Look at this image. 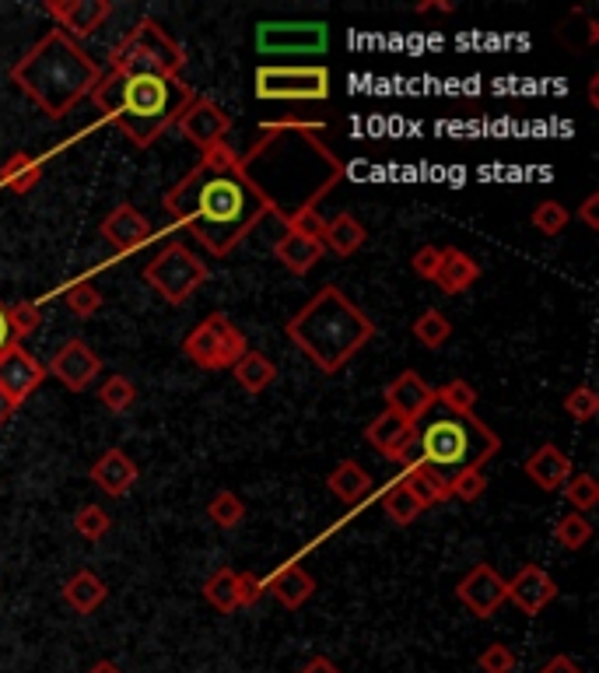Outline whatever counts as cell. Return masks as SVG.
I'll return each mask as SVG.
<instances>
[{
  "label": "cell",
  "mask_w": 599,
  "mask_h": 673,
  "mask_svg": "<svg viewBox=\"0 0 599 673\" xmlns=\"http://www.w3.org/2000/svg\"><path fill=\"white\" fill-rule=\"evenodd\" d=\"M162 204L168 218L186 225L218 260H225L263 218L274 215L270 200L246 176L242 155L228 144L204 151Z\"/></svg>",
  "instance_id": "obj_1"
},
{
  "label": "cell",
  "mask_w": 599,
  "mask_h": 673,
  "mask_svg": "<svg viewBox=\"0 0 599 673\" xmlns=\"http://www.w3.org/2000/svg\"><path fill=\"white\" fill-rule=\"evenodd\" d=\"M193 95L197 91L183 78H168L154 67H109L88 99L133 148H151L176 127Z\"/></svg>",
  "instance_id": "obj_2"
},
{
  "label": "cell",
  "mask_w": 599,
  "mask_h": 673,
  "mask_svg": "<svg viewBox=\"0 0 599 673\" xmlns=\"http://www.w3.org/2000/svg\"><path fill=\"white\" fill-rule=\"evenodd\" d=\"M102 78L95 56L61 29H50L22 61L11 67V85L22 88L50 120H64L77 102H85Z\"/></svg>",
  "instance_id": "obj_3"
},
{
  "label": "cell",
  "mask_w": 599,
  "mask_h": 673,
  "mask_svg": "<svg viewBox=\"0 0 599 673\" xmlns=\"http://www.w3.org/2000/svg\"><path fill=\"white\" fill-rule=\"evenodd\" d=\"M284 334L319 372L337 376L364 344L375 337V323L347 298L337 284H323L302 310L284 323Z\"/></svg>",
  "instance_id": "obj_4"
},
{
  "label": "cell",
  "mask_w": 599,
  "mask_h": 673,
  "mask_svg": "<svg viewBox=\"0 0 599 673\" xmlns=\"http://www.w3.org/2000/svg\"><path fill=\"white\" fill-rule=\"evenodd\" d=\"M424 425L417 428L414 438V464L432 470L449 485L453 477L462 470L484 467L488 459L501 453V438L484 425V421L473 417H459L449 411H428L421 417Z\"/></svg>",
  "instance_id": "obj_5"
},
{
  "label": "cell",
  "mask_w": 599,
  "mask_h": 673,
  "mask_svg": "<svg viewBox=\"0 0 599 673\" xmlns=\"http://www.w3.org/2000/svg\"><path fill=\"white\" fill-rule=\"evenodd\" d=\"M109 67H154L168 78H179L186 67V50L159 22L144 18L109 50Z\"/></svg>",
  "instance_id": "obj_6"
},
{
  "label": "cell",
  "mask_w": 599,
  "mask_h": 673,
  "mask_svg": "<svg viewBox=\"0 0 599 673\" xmlns=\"http://www.w3.org/2000/svg\"><path fill=\"white\" fill-rule=\"evenodd\" d=\"M249 351V340L225 313H210L183 337V355L204 372L231 369Z\"/></svg>",
  "instance_id": "obj_7"
},
{
  "label": "cell",
  "mask_w": 599,
  "mask_h": 673,
  "mask_svg": "<svg viewBox=\"0 0 599 673\" xmlns=\"http://www.w3.org/2000/svg\"><path fill=\"white\" fill-rule=\"evenodd\" d=\"M210 278L207 263L186 249L183 242H168L162 253H154L151 263L144 267V281L154 287L168 305H183L193 298V292Z\"/></svg>",
  "instance_id": "obj_8"
},
{
  "label": "cell",
  "mask_w": 599,
  "mask_h": 673,
  "mask_svg": "<svg viewBox=\"0 0 599 673\" xmlns=\"http://www.w3.org/2000/svg\"><path fill=\"white\" fill-rule=\"evenodd\" d=\"M257 99L263 102H326L330 99V70L319 64L308 67H260Z\"/></svg>",
  "instance_id": "obj_9"
},
{
  "label": "cell",
  "mask_w": 599,
  "mask_h": 673,
  "mask_svg": "<svg viewBox=\"0 0 599 673\" xmlns=\"http://www.w3.org/2000/svg\"><path fill=\"white\" fill-rule=\"evenodd\" d=\"M330 46V29L323 22H266L257 29V50L266 56H316Z\"/></svg>",
  "instance_id": "obj_10"
},
{
  "label": "cell",
  "mask_w": 599,
  "mask_h": 673,
  "mask_svg": "<svg viewBox=\"0 0 599 673\" xmlns=\"http://www.w3.org/2000/svg\"><path fill=\"white\" fill-rule=\"evenodd\" d=\"M456 600L467 607L473 618L488 621V618H494V614L509 604V583L501 579V572H498L494 565L480 562V565H473V568L459 579Z\"/></svg>",
  "instance_id": "obj_11"
},
{
  "label": "cell",
  "mask_w": 599,
  "mask_h": 673,
  "mask_svg": "<svg viewBox=\"0 0 599 673\" xmlns=\"http://www.w3.org/2000/svg\"><path fill=\"white\" fill-rule=\"evenodd\" d=\"M176 127L193 148H200V155H204V151L225 144L228 130H231V117L218 102L204 99V95H193V102L183 109V117L176 120Z\"/></svg>",
  "instance_id": "obj_12"
},
{
  "label": "cell",
  "mask_w": 599,
  "mask_h": 673,
  "mask_svg": "<svg viewBox=\"0 0 599 673\" xmlns=\"http://www.w3.org/2000/svg\"><path fill=\"white\" fill-rule=\"evenodd\" d=\"M414 438H417L414 421L400 417L393 411H382L375 421H369V428H364V442H369L372 449H379L390 464H403V470L414 464Z\"/></svg>",
  "instance_id": "obj_13"
},
{
  "label": "cell",
  "mask_w": 599,
  "mask_h": 673,
  "mask_svg": "<svg viewBox=\"0 0 599 673\" xmlns=\"http://www.w3.org/2000/svg\"><path fill=\"white\" fill-rule=\"evenodd\" d=\"M99 372H102V358L95 355L81 337H74V340L61 344V348H56V355L50 358V365H46V376L61 379L70 393L88 390Z\"/></svg>",
  "instance_id": "obj_14"
},
{
  "label": "cell",
  "mask_w": 599,
  "mask_h": 673,
  "mask_svg": "<svg viewBox=\"0 0 599 673\" xmlns=\"http://www.w3.org/2000/svg\"><path fill=\"white\" fill-rule=\"evenodd\" d=\"M43 11L53 18L56 29L77 43L106 25V18L112 14V0H46Z\"/></svg>",
  "instance_id": "obj_15"
},
{
  "label": "cell",
  "mask_w": 599,
  "mask_h": 673,
  "mask_svg": "<svg viewBox=\"0 0 599 673\" xmlns=\"http://www.w3.org/2000/svg\"><path fill=\"white\" fill-rule=\"evenodd\" d=\"M46 379V365H39L22 344H11L8 351H0V390H4L18 408L43 387Z\"/></svg>",
  "instance_id": "obj_16"
},
{
  "label": "cell",
  "mask_w": 599,
  "mask_h": 673,
  "mask_svg": "<svg viewBox=\"0 0 599 673\" xmlns=\"http://www.w3.org/2000/svg\"><path fill=\"white\" fill-rule=\"evenodd\" d=\"M432 408H435V387L432 382H424L421 372H414V369L400 372L390 387H385V411L407 417V421H414V425Z\"/></svg>",
  "instance_id": "obj_17"
},
{
  "label": "cell",
  "mask_w": 599,
  "mask_h": 673,
  "mask_svg": "<svg viewBox=\"0 0 599 673\" xmlns=\"http://www.w3.org/2000/svg\"><path fill=\"white\" fill-rule=\"evenodd\" d=\"M557 583L554 575L544 572L540 565H523L515 572V579H509V600L526 614V618H536L544 614V607H551L557 600Z\"/></svg>",
  "instance_id": "obj_18"
},
{
  "label": "cell",
  "mask_w": 599,
  "mask_h": 673,
  "mask_svg": "<svg viewBox=\"0 0 599 673\" xmlns=\"http://www.w3.org/2000/svg\"><path fill=\"white\" fill-rule=\"evenodd\" d=\"M99 232H102V239L112 249L130 253V249H138V246H144L151 239V225H148V218L133 204H120V207H112L109 215L102 218Z\"/></svg>",
  "instance_id": "obj_19"
},
{
  "label": "cell",
  "mask_w": 599,
  "mask_h": 673,
  "mask_svg": "<svg viewBox=\"0 0 599 673\" xmlns=\"http://www.w3.org/2000/svg\"><path fill=\"white\" fill-rule=\"evenodd\" d=\"M523 470L540 491H562L571 477V456L565 449H557L554 442H544V446L530 453Z\"/></svg>",
  "instance_id": "obj_20"
},
{
  "label": "cell",
  "mask_w": 599,
  "mask_h": 673,
  "mask_svg": "<svg viewBox=\"0 0 599 673\" xmlns=\"http://www.w3.org/2000/svg\"><path fill=\"white\" fill-rule=\"evenodd\" d=\"M88 477H91L95 485H99L109 498H123L127 491H133V485H138L141 470H138V464H133V459H130L123 449H106V453L91 464Z\"/></svg>",
  "instance_id": "obj_21"
},
{
  "label": "cell",
  "mask_w": 599,
  "mask_h": 673,
  "mask_svg": "<svg viewBox=\"0 0 599 673\" xmlns=\"http://www.w3.org/2000/svg\"><path fill=\"white\" fill-rule=\"evenodd\" d=\"M266 589L274 593V600L287 610H298L305 607L308 600H313V593H316V579L308 575L302 565H281L274 575L266 579Z\"/></svg>",
  "instance_id": "obj_22"
},
{
  "label": "cell",
  "mask_w": 599,
  "mask_h": 673,
  "mask_svg": "<svg viewBox=\"0 0 599 673\" xmlns=\"http://www.w3.org/2000/svg\"><path fill=\"white\" fill-rule=\"evenodd\" d=\"M477 278H480V267H477V260L470 253H462V249H456V246L442 249V267H438V274H435V284H438L442 295L470 292Z\"/></svg>",
  "instance_id": "obj_23"
},
{
  "label": "cell",
  "mask_w": 599,
  "mask_h": 673,
  "mask_svg": "<svg viewBox=\"0 0 599 673\" xmlns=\"http://www.w3.org/2000/svg\"><path fill=\"white\" fill-rule=\"evenodd\" d=\"M109 600V586L102 575H95L91 568L74 572L64 583V604L77 614H95Z\"/></svg>",
  "instance_id": "obj_24"
},
{
  "label": "cell",
  "mask_w": 599,
  "mask_h": 673,
  "mask_svg": "<svg viewBox=\"0 0 599 673\" xmlns=\"http://www.w3.org/2000/svg\"><path fill=\"white\" fill-rule=\"evenodd\" d=\"M326 253L323 249V242H316V239H305V236H298V232H292V228H284V236L274 242V257L287 267V271L292 274H308L313 271V267L319 263V257Z\"/></svg>",
  "instance_id": "obj_25"
},
{
  "label": "cell",
  "mask_w": 599,
  "mask_h": 673,
  "mask_svg": "<svg viewBox=\"0 0 599 673\" xmlns=\"http://www.w3.org/2000/svg\"><path fill=\"white\" fill-rule=\"evenodd\" d=\"M364 242H369V232H364V225L355 215H347V210L337 218H330L323 228V249H330V253L340 260L355 257Z\"/></svg>",
  "instance_id": "obj_26"
},
{
  "label": "cell",
  "mask_w": 599,
  "mask_h": 673,
  "mask_svg": "<svg viewBox=\"0 0 599 673\" xmlns=\"http://www.w3.org/2000/svg\"><path fill=\"white\" fill-rule=\"evenodd\" d=\"M231 372H236V382L246 390V393H263L277 382V365L270 361L263 351H246L236 365H231Z\"/></svg>",
  "instance_id": "obj_27"
},
{
  "label": "cell",
  "mask_w": 599,
  "mask_h": 673,
  "mask_svg": "<svg viewBox=\"0 0 599 673\" xmlns=\"http://www.w3.org/2000/svg\"><path fill=\"white\" fill-rule=\"evenodd\" d=\"M43 183V162L32 159L29 151H14V155L0 165V186L11 194H32Z\"/></svg>",
  "instance_id": "obj_28"
},
{
  "label": "cell",
  "mask_w": 599,
  "mask_h": 673,
  "mask_svg": "<svg viewBox=\"0 0 599 673\" xmlns=\"http://www.w3.org/2000/svg\"><path fill=\"white\" fill-rule=\"evenodd\" d=\"M326 485H330V491L340 498V502H358V498L369 495L372 477L358 459H340V464L330 470V477H326Z\"/></svg>",
  "instance_id": "obj_29"
},
{
  "label": "cell",
  "mask_w": 599,
  "mask_h": 673,
  "mask_svg": "<svg viewBox=\"0 0 599 673\" xmlns=\"http://www.w3.org/2000/svg\"><path fill=\"white\" fill-rule=\"evenodd\" d=\"M204 600L218 614H236L239 610V572L221 565L210 579L204 583Z\"/></svg>",
  "instance_id": "obj_30"
},
{
  "label": "cell",
  "mask_w": 599,
  "mask_h": 673,
  "mask_svg": "<svg viewBox=\"0 0 599 673\" xmlns=\"http://www.w3.org/2000/svg\"><path fill=\"white\" fill-rule=\"evenodd\" d=\"M403 485L411 488V495L421 502V509H432V506H442L449 502V485L442 477H435L432 470H424L417 464H411L403 470Z\"/></svg>",
  "instance_id": "obj_31"
},
{
  "label": "cell",
  "mask_w": 599,
  "mask_h": 673,
  "mask_svg": "<svg viewBox=\"0 0 599 673\" xmlns=\"http://www.w3.org/2000/svg\"><path fill=\"white\" fill-rule=\"evenodd\" d=\"M411 334L417 337L421 348H428V351H438V348H446V340L453 337V323L446 313H438V310H424L414 323H411Z\"/></svg>",
  "instance_id": "obj_32"
},
{
  "label": "cell",
  "mask_w": 599,
  "mask_h": 673,
  "mask_svg": "<svg viewBox=\"0 0 599 673\" xmlns=\"http://www.w3.org/2000/svg\"><path fill=\"white\" fill-rule=\"evenodd\" d=\"M382 509H385V515H390L396 527H411L414 519L424 512L421 502L411 495V488L403 485V477H396L393 485L385 488V495H382Z\"/></svg>",
  "instance_id": "obj_33"
},
{
  "label": "cell",
  "mask_w": 599,
  "mask_h": 673,
  "mask_svg": "<svg viewBox=\"0 0 599 673\" xmlns=\"http://www.w3.org/2000/svg\"><path fill=\"white\" fill-rule=\"evenodd\" d=\"M477 400H480V393L470 387L467 379H449L446 387L435 390L438 408L449 411V414H459V417H473L477 414Z\"/></svg>",
  "instance_id": "obj_34"
},
{
  "label": "cell",
  "mask_w": 599,
  "mask_h": 673,
  "mask_svg": "<svg viewBox=\"0 0 599 673\" xmlns=\"http://www.w3.org/2000/svg\"><path fill=\"white\" fill-rule=\"evenodd\" d=\"M554 541L562 544L565 551H582L589 541H592V523L586 515L578 512H568L554 523Z\"/></svg>",
  "instance_id": "obj_35"
},
{
  "label": "cell",
  "mask_w": 599,
  "mask_h": 673,
  "mask_svg": "<svg viewBox=\"0 0 599 673\" xmlns=\"http://www.w3.org/2000/svg\"><path fill=\"white\" fill-rule=\"evenodd\" d=\"M207 519L215 527H221V530H231V527H239L242 519H246V502L236 491H218L215 498H210V506H207Z\"/></svg>",
  "instance_id": "obj_36"
},
{
  "label": "cell",
  "mask_w": 599,
  "mask_h": 673,
  "mask_svg": "<svg viewBox=\"0 0 599 673\" xmlns=\"http://www.w3.org/2000/svg\"><path fill=\"white\" fill-rule=\"evenodd\" d=\"M99 400H102L106 411L127 414L133 403H138V387H133L127 376H109V379L102 382V390H99Z\"/></svg>",
  "instance_id": "obj_37"
},
{
  "label": "cell",
  "mask_w": 599,
  "mask_h": 673,
  "mask_svg": "<svg viewBox=\"0 0 599 673\" xmlns=\"http://www.w3.org/2000/svg\"><path fill=\"white\" fill-rule=\"evenodd\" d=\"M565 502H568L571 512H578V515H586L589 509H596V506H599V485H596V477H592V474H575V477H568Z\"/></svg>",
  "instance_id": "obj_38"
},
{
  "label": "cell",
  "mask_w": 599,
  "mask_h": 673,
  "mask_svg": "<svg viewBox=\"0 0 599 673\" xmlns=\"http://www.w3.org/2000/svg\"><path fill=\"white\" fill-rule=\"evenodd\" d=\"M533 228L540 236H562L565 232V225L571 221V215H568V207L562 204V200H544V204H536L533 207Z\"/></svg>",
  "instance_id": "obj_39"
},
{
  "label": "cell",
  "mask_w": 599,
  "mask_h": 673,
  "mask_svg": "<svg viewBox=\"0 0 599 673\" xmlns=\"http://www.w3.org/2000/svg\"><path fill=\"white\" fill-rule=\"evenodd\" d=\"M109 527H112V519L102 506H81L74 512V533H81V541H88V544L102 541Z\"/></svg>",
  "instance_id": "obj_40"
},
{
  "label": "cell",
  "mask_w": 599,
  "mask_h": 673,
  "mask_svg": "<svg viewBox=\"0 0 599 673\" xmlns=\"http://www.w3.org/2000/svg\"><path fill=\"white\" fill-rule=\"evenodd\" d=\"M64 302H67V310H70L77 319H91L95 313L102 310V292H99V287H95L91 281H77L70 292L64 295Z\"/></svg>",
  "instance_id": "obj_41"
},
{
  "label": "cell",
  "mask_w": 599,
  "mask_h": 673,
  "mask_svg": "<svg viewBox=\"0 0 599 673\" xmlns=\"http://www.w3.org/2000/svg\"><path fill=\"white\" fill-rule=\"evenodd\" d=\"M8 323H11L14 340L32 337L39 326H43V310H39L35 302H18V305H11V310H8Z\"/></svg>",
  "instance_id": "obj_42"
},
{
  "label": "cell",
  "mask_w": 599,
  "mask_h": 673,
  "mask_svg": "<svg viewBox=\"0 0 599 673\" xmlns=\"http://www.w3.org/2000/svg\"><path fill=\"white\" fill-rule=\"evenodd\" d=\"M565 414L571 417V421H592L596 414H599V393L592 390V387H575L568 397H565Z\"/></svg>",
  "instance_id": "obj_43"
},
{
  "label": "cell",
  "mask_w": 599,
  "mask_h": 673,
  "mask_svg": "<svg viewBox=\"0 0 599 673\" xmlns=\"http://www.w3.org/2000/svg\"><path fill=\"white\" fill-rule=\"evenodd\" d=\"M488 491V477L480 467L473 470H462L459 477L449 480V498H459V502H477L480 495Z\"/></svg>",
  "instance_id": "obj_44"
},
{
  "label": "cell",
  "mask_w": 599,
  "mask_h": 673,
  "mask_svg": "<svg viewBox=\"0 0 599 673\" xmlns=\"http://www.w3.org/2000/svg\"><path fill=\"white\" fill-rule=\"evenodd\" d=\"M477 666H480V673H512L515 670V652L505 642H491L477 656Z\"/></svg>",
  "instance_id": "obj_45"
},
{
  "label": "cell",
  "mask_w": 599,
  "mask_h": 673,
  "mask_svg": "<svg viewBox=\"0 0 599 673\" xmlns=\"http://www.w3.org/2000/svg\"><path fill=\"white\" fill-rule=\"evenodd\" d=\"M287 228H292V232H298V236H305V239L323 242L326 218L319 215V207H302V210H295L292 218H287Z\"/></svg>",
  "instance_id": "obj_46"
},
{
  "label": "cell",
  "mask_w": 599,
  "mask_h": 673,
  "mask_svg": "<svg viewBox=\"0 0 599 673\" xmlns=\"http://www.w3.org/2000/svg\"><path fill=\"white\" fill-rule=\"evenodd\" d=\"M438 267H442V249L438 246H421L414 260H411V271L424 281H435L438 274Z\"/></svg>",
  "instance_id": "obj_47"
},
{
  "label": "cell",
  "mask_w": 599,
  "mask_h": 673,
  "mask_svg": "<svg viewBox=\"0 0 599 673\" xmlns=\"http://www.w3.org/2000/svg\"><path fill=\"white\" fill-rule=\"evenodd\" d=\"M266 593V583L257 572H239V610L242 607H257L260 596Z\"/></svg>",
  "instance_id": "obj_48"
},
{
  "label": "cell",
  "mask_w": 599,
  "mask_h": 673,
  "mask_svg": "<svg viewBox=\"0 0 599 673\" xmlns=\"http://www.w3.org/2000/svg\"><path fill=\"white\" fill-rule=\"evenodd\" d=\"M536 673H586L582 666H578L571 656H565V652H557V656H551L544 666H540Z\"/></svg>",
  "instance_id": "obj_49"
},
{
  "label": "cell",
  "mask_w": 599,
  "mask_h": 673,
  "mask_svg": "<svg viewBox=\"0 0 599 673\" xmlns=\"http://www.w3.org/2000/svg\"><path fill=\"white\" fill-rule=\"evenodd\" d=\"M578 218H582L586 228H592V232L599 228V197H596V194H589V197L582 200V207H578Z\"/></svg>",
  "instance_id": "obj_50"
},
{
  "label": "cell",
  "mask_w": 599,
  "mask_h": 673,
  "mask_svg": "<svg viewBox=\"0 0 599 673\" xmlns=\"http://www.w3.org/2000/svg\"><path fill=\"white\" fill-rule=\"evenodd\" d=\"M11 344H18V340H14V334H11V323H8V305L0 302V351H8Z\"/></svg>",
  "instance_id": "obj_51"
},
{
  "label": "cell",
  "mask_w": 599,
  "mask_h": 673,
  "mask_svg": "<svg viewBox=\"0 0 599 673\" xmlns=\"http://www.w3.org/2000/svg\"><path fill=\"white\" fill-rule=\"evenodd\" d=\"M456 4H449V0H424V4H417V14H453Z\"/></svg>",
  "instance_id": "obj_52"
},
{
  "label": "cell",
  "mask_w": 599,
  "mask_h": 673,
  "mask_svg": "<svg viewBox=\"0 0 599 673\" xmlns=\"http://www.w3.org/2000/svg\"><path fill=\"white\" fill-rule=\"evenodd\" d=\"M14 411H18V403H14L4 390H0V428H4L8 421L14 417Z\"/></svg>",
  "instance_id": "obj_53"
},
{
  "label": "cell",
  "mask_w": 599,
  "mask_h": 673,
  "mask_svg": "<svg viewBox=\"0 0 599 673\" xmlns=\"http://www.w3.org/2000/svg\"><path fill=\"white\" fill-rule=\"evenodd\" d=\"M302 673H340L330 660H326V656H316V660H308L305 663V670Z\"/></svg>",
  "instance_id": "obj_54"
},
{
  "label": "cell",
  "mask_w": 599,
  "mask_h": 673,
  "mask_svg": "<svg viewBox=\"0 0 599 673\" xmlns=\"http://www.w3.org/2000/svg\"><path fill=\"white\" fill-rule=\"evenodd\" d=\"M88 673H123V670H120V666H116L112 660H99V663H95V666H91Z\"/></svg>",
  "instance_id": "obj_55"
},
{
  "label": "cell",
  "mask_w": 599,
  "mask_h": 673,
  "mask_svg": "<svg viewBox=\"0 0 599 673\" xmlns=\"http://www.w3.org/2000/svg\"><path fill=\"white\" fill-rule=\"evenodd\" d=\"M596 102H599V78L592 74V78H589V106H596Z\"/></svg>",
  "instance_id": "obj_56"
}]
</instances>
